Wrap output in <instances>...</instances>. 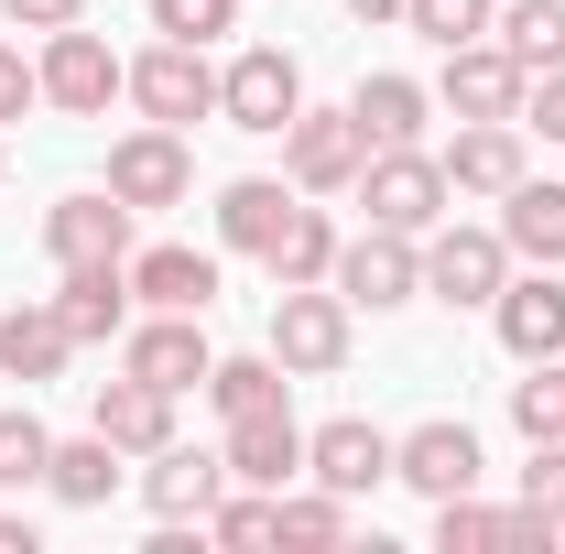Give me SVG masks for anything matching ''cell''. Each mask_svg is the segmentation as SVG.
<instances>
[{"label":"cell","instance_id":"6da1fadb","mask_svg":"<svg viewBox=\"0 0 565 554\" xmlns=\"http://www.w3.org/2000/svg\"><path fill=\"white\" fill-rule=\"evenodd\" d=\"M359 348V305L338 294V283H282L273 294V359L294 370V381H338Z\"/></svg>","mask_w":565,"mask_h":554},{"label":"cell","instance_id":"7a4b0ae2","mask_svg":"<svg viewBox=\"0 0 565 554\" xmlns=\"http://www.w3.org/2000/svg\"><path fill=\"white\" fill-rule=\"evenodd\" d=\"M500 283H511V239H500V228H468V217L424 228V294H435L446 316H490Z\"/></svg>","mask_w":565,"mask_h":554},{"label":"cell","instance_id":"3957f363","mask_svg":"<svg viewBox=\"0 0 565 554\" xmlns=\"http://www.w3.org/2000/svg\"><path fill=\"white\" fill-rule=\"evenodd\" d=\"M359 207H370V228L424 239V228H446L457 185H446V163H435L424 141H403V152H370V163H359Z\"/></svg>","mask_w":565,"mask_h":554},{"label":"cell","instance_id":"277c9868","mask_svg":"<svg viewBox=\"0 0 565 554\" xmlns=\"http://www.w3.org/2000/svg\"><path fill=\"white\" fill-rule=\"evenodd\" d=\"M305 109V66L282 55V44H239L228 66H217V120L250 141H282V120Z\"/></svg>","mask_w":565,"mask_h":554},{"label":"cell","instance_id":"5b68a950","mask_svg":"<svg viewBox=\"0 0 565 554\" xmlns=\"http://www.w3.org/2000/svg\"><path fill=\"white\" fill-rule=\"evenodd\" d=\"M33 76H44V109H66V120H109V98L131 87V66L109 55V33H87V22H66V33H44V55H33Z\"/></svg>","mask_w":565,"mask_h":554},{"label":"cell","instance_id":"8992f818","mask_svg":"<svg viewBox=\"0 0 565 554\" xmlns=\"http://www.w3.org/2000/svg\"><path fill=\"white\" fill-rule=\"evenodd\" d=\"M359 163H370V141H359L349 109H294L282 120V185L294 196H359Z\"/></svg>","mask_w":565,"mask_h":554},{"label":"cell","instance_id":"52a82bcc","mask_svg":"<svg viewBox=\"0 0 565 554\" xmlns=\"http://www.w3.org/2000/svg\"><path fill=\"white\" fill-rule=\"evenodd\" d=\"M109 196L141 207V217L185 207V196H196V152H185V131H163V120L120 131V141H109Z\"/></svg>","mask_w":565,"mask_h":554},{"label":"cell","instance_id":"ba28073f","mask_svg":"<svg viewBox=\"0 0 565 554\" xmlns=\"http://www.w3.org/2000/svg\"><path fill=\"white\" fill-rule=\"evenodd\" d=\"M131 98L141 120H163V131H185V120H217V66H207V44H152V55H131Z\"/></svg>","mask_w":565,"mask_h":554},{"label":"cell","instance_id":"9c48e42d","mask_svg":"<svg viewBox=\"0 0 565 554\" xmlns=\"http://www.w3.org/2000/svg\"><path fill=\"white\" fill-rule=\"evenodd\" d=\"M522 87H533V66H522L500 33H479V44H457V55H446L435 109H446V120H522Z\"/></svg>","mask_w":565,"mask_h":554},{"label":"cell","instance_id":"30bf717a","mask_svg":"<svg viewBox=\"0 0 565 554\" xmlns=\"http://www.w3.org/2000/svg\"><path fill=\"white\" fill-rule=\"evenodd\" d=\"M120 370H131V381H152V392H174V403H185V392H207L217 348H207V327H196V316H152V305H141L131 327H120Z\"/></svg>","mask_w":565,"mask_h":554},{"label":"cell","instance_id":"8fae6325","mask_svg":"<svg viewBox=\"0 0 565 554\" xmlns=\"http://www.w3.org/2000/svg\"><path fill=\"white\" fill-rule=\"evenodd\" d=\"M338 294H349L359 316H392V305H414L424 294V239H403V228H359V239H338Z\"/></svg>","mask_w":565,"mask_h":554},{"label":"cell","instance_id":"7c38bea8","mask_svg":"<svg viewBox=\"0 0 565 554\" xmlns=\"http://www.w3.org/2000/svg\"><path fill=\"white\" fill-rule=\"evenodd\" d=\"M141 207H120L109 185H87V196H55L44 207V251H55V273H76V262H131L141 239Z\"/></svg>","mask_w":565,"mask_h":554},{"label":"cell","instance_id":"4fadbf2b","mask_svg":"<svg viewBox=\"0 0 565 554\" xmlns=\"http://www.w3.org/2000/svg\"><path fill=\"white\" fill-rule=\"evenodd\" d=\"M217 489H228V457H217V446H185V435H174V446L141 457V511H152V522H207Z\"/></svg>","mask_w":565,"mask_h":554},{"label":"cell","instance_id":"5bb4252c","mask_svg":"<svg viewBox=\"0 0 565 554\" xmlns=\"http://www.w3.org/2000/svg\"><path fill=\"white\" fill-rule=\"evenodd\" d=\"M522 120H457V141H446V152H435V163H446V185H457V196H511V185H522V174H533V152H522Z\"/></svg>","mask_w":565,"mask_h":554},{"label":"cell","instance_id":"9a60e30c","mask_svg":"<svg viewBox=\"0 0 565 554\" xmlns=\"http://www.w3.org/2000/svg\"><path fill=\"white\" fill-rule=\"evenodd\" d=\"M479 435L457 414H435V424H414V435H392V479L403 489H424V500H457V489H479Z\"/></svg>","mask_w":565,"mask_h":554},{"label":"cell","instance_id":"2e32d148","mask_svg":"<svg viewBox=\"0 0 565 554\" xmlns=\"http://www.w3.org/2000/svg\"><path fill=\"white\" fill-rule=\"evenodd\" d=\"M305 479H327L338 500H370V489L392 479V435L370 414H338V424H316L305 435Z\"/></svg>","mask_w":565,"mask_h":554},{"label":"cell","instance_id":"e0dca14e","mask_svg":"<svg viewBox=\"0 0 565 554\" xmlns=\"http://www.w3.org/2000/svg\"><path fill=\"white\" fill-rule=\"evenodd\" d=\"M490 327H500V348L511 359H565V273H511L500 283V305H490Z\"/></svg>","mask_w":565,"mask_h":554},{"label":"cell","instance_id":"ac0fdd59","mask_svg":"<svg viewBox=\"0 0 565 554\" xmlns=\"http://www.w3.org/2000/svg\"><path fill=\"white\" fill-rule=\"evenodd\" d=\"M131 305H152V316H207L217 305V251H185V239L131 251Z\"/></svg>","mask_w":565,"mask_h":554},{"label":"cell","instance_id":"d6986e66","mask_svg":"<svg viewBox=\"0 0 565 554\" xmlns=\"http://www.w3.org/2000/svg\"><path fill=\"white\" fill-rule=\"evenodd\" d=\"M217 457H228L239 489H294V479H305V424L282 414V403H273V414H239L228 435H217Z\"/></svg>","mask_w":565,"mask_h":554},{"label":"cell","instance_id":"ffe728a7","mask_svg":"<svg viewBox=\"0 0 565 554\" xmlns=\"http://www.w3.org/2000/svg\"><path fill=\"white\" fill-rule=\"evenodd\" d=\"M349 120H359L370 152H403V141H424V120H435V87L403 76V66H381V76H359V87H349Z\"/></svg>","mask_w":565,"mask_h":554},{"label":"cell","instance_id":"44dd1931","mask_svg":"<svg viewBox=\"0 0 565 554\" xmlns=\"http://www.w3.org/2000/svg\"><path fill=\"white\" fill-rule=\"evenodd\" d=\"M87 424H98L120 457H152V446H174V392H152V381L120 370V381H98V392H87Z\"/></svg>","mask_w":565,"mask_h":554},{"label":"cell","instance_id":"7402d4cb","mask_svg":"<svg viewBox=\"0 0 565 554\" xmlns=\"http://www.w3.org/2000/svg\"><path fill=\"white\" fill-rule=\"evenodd\" d=\"M55 316L76 327V348H98V338H120L141 305H131V262H76L66 283H55Z\"/></svg>","mask_w":565,"mask_h":554},{"label":"cell","instance_id":"603a6c76","mask_svg":"<svg viewBox=\"0 0 565 554\" xmlns=\"http://www.w3.org/2000/svg\"><path fill=\"white\" fill-rule=\"evenodd\" d=\"M66 359H76V327L55 316V305H11L0 316V381H66Z\"/></svg>","mask_w":565,"mask_h":554},{"label":"cell","instance_id":"cb8c5ba5","mask_svg":"<svg viewBox=\"0 0 565 554\" xmlns=\"http://www.w3.org/2000/svg\"><path fill=\"white\" fill-rule=\"evenodd\" d=\"M262 273H273V294L338 273V217H327V196H294V217L273 228V251H262Z\"/></svg>","mask_w":565,"mask_h":554},{"label":"cell","instance_id":"d4e9b609","mask_svg":"<svg viewBox=\"0 0 565 554\" xmlns=\"http://www.w3.org/2000/svg\"><path fill=\"white\" fill-rule=\"evenodd\" d=\"M500 239H511V262H544V273H565V185L522 174V185L500 196Z\"/></svg>","mask_w":565,"mask_h":554},{"label":"cell","instance_id":"484cf974","mask_svg":"<svg viewBox=\"0 0 565 554\" xmlns=\"http://www.w3.org/2000/svg\"><path fill=\"white\" fill-rule=\"evenodd\" d=\"M294 217V185H273V174H239V185H217V251H273V228Z\"/></svg>","mask_w":565,"mask_h":554},{"label":"cell","instance_id":"4316f807","mask_svg":"<svg viewBox=\"0 0 565 554\" xmlns=\"http://www.w3.org/2000/svg\"><path fill=\"white\" fill-rule=\"evenodd\" d=\"M44 489H55V500H66V511H98V500H109V489H120V446H109V435H98V424H87V435H66V446H55V457H44Z\"/></svg>","mask_w":565,"mask_h":554},{"label":"cell","instance_id":"83f0119b","mask_svg":"<svg viewBox=\"0 0 565 554\" xmlns=\"http://www.w3.org/2000/svg\"><path fill=\"white\" fill-rule=\"evenodd\" d=\"M282 381H294V370H282L273 348H250V359H217L207 370V403H217V424H239V414H273Z\"/></svg>","mask_w":565,"mask_h":554},{"label":"cell","instance_id":"f1b7e54d","mask_svg":"<svg viewBox=\"0 0 565 554\" xmlns=\"http://www.w3.org/2000/svg\"><path fill=\"white\" fill-rule=\"evenodd\" d=\"M273 544H349V500H338L327 479L273 489Z\"/></svg>","mask_w":565,"mask_h":554},{"label":"cell","instance_id":"f546056e","mask_svg":"<svg viewBox=\"0 0 565 554\" xmlns=\"http://www.w3.org/2000/svg\"><path fill=\"white\" fill-rule=\"evenodd\" d=\"M511 435H522V446H555L565 435V359H522V381H511Z\"/></svg>","mask_w":565,"mask_h":554},{"label":"cell","instance_id":"4dcf8cb0","mask_svg":"<svg viewBox=\"0 0 565 554\" xmlns=\"http://www.w3.org/2000/svg\"><path fill=\"white\" fill-rule=\"evenodd\" d=\"M490 33H500V44H511V55H522L533 76H544V66H565V0H511Z\"/></svg>","mask_w":565,"mask_h":554},{"label":"cell","instance_id":"1f68e13d","mask_svg":"<svg viewBox=\"0 0 565 554\" xmlns=\"http://www.w3.org/2000/svg\"><path fill=\"white\" fill-rule=\"evenodd\" d=\"M44 457H55V435L33 403H0V489H44Z\"/></svg>","mask_w":565,"mask_h":554},{"label":"cell","instance_id":"d6a6232c","mask_svg":"<svg viewBox=\"0 0 565 554\" xmlns=\"http://www.w3.org/2000/svg\"><path fill=\"white\" fill-rule=\"evenodd\" d=\"M490 22H500L490 0H403V33H424L435 55H457V44H479Z\"/></svg>","mask_w":565,"mask_h":554},{"label":"cell","instance_id":"836d02e7","mask_svg":"<svg viewBox=\"0 0 565 554\" xmlns=\"http://www.w3.org/2000/svg\"><path fill=\"white\" fill-rule=\"evenodd\" d=\"M435 554H500V511L479 500V489L435 500Z\"/></svg>","mask_w":565,"mask_h":554},{"label":"cell","instance_id":"e575fe53","mask_svg":"<svg viewBox=\"0 0 565 554\" xmlns=\"http://www.w3.org/2000/svg\"><path fill=\"white\" fill-rule=\"evenodd\" d=\"M207 544H273V489H217V511H207Z\"/></svg>","mask_w":565,"mask_h":554},{"label":"cell","instance_id":"d590c367","mask_svg":"<svg viewBox=\"0 0 565 554\" xmlns=\"http://www.w3.org/2000/svg\"><path fill=\"white\" fill-rule=\"evenodd\" d=\"M152 33H174V44H217V33H239V0H152Z\"/></svg>","mask_w":565,"mask_h":554},{"label":"cell","instance_id":"8d00e7d4","mask_svg":"<svg viewBox=\"0 0 565 554\" xmlns=\"http://www.w3.org/2000/svg\"><path fill=\"white\" fill-rule=\"evenodd\" d=\"M522 511H544V522L565 533V435H555V446H533V468H522Z\"/></svg>","mask_w":565,"mask_h":554},{"label":"cell","instance_id":"74e56055","mask_svg":"<svg viewBox=\"0 0 565 554\" xmlns=\"http://www.w3.org/2000/svg\"><path fill=\"white\" fill-rule=\"evenodd\" d=\"M22 109H44V76H33V55H22V44H0V131H11Z\"/></svg>","mask_w":565,"mask_h":554},{"label":"cell","instance_id":"f35d334b","mask_svg":"<svg viewBox=\"0 0 565 554\" xmlns=\"http://www.w3.org/2000/svg\"><path fill=\"white\" fill-rule=\"evenodd\" d=\"M522 131L565 141V66H544V76H533V87H522Z\"/></svg>","mask_w":565,"mask_h":554},{"label":"cell","instance_id":"ab89813d","mask_svg":"<svg viewBox=\"0 0 565 554\" xmlns=\"http://www.w3.org/2000/svg\"><path fill=\"white\" fill-rule=\"evenodd\" d=\"M0 22H22V33H66V22H87V0H0Z\"/></svg>","mask_w":565,"mask_h":554},{"label":"cell","instance_id":"60d3db41","mask_svg":"<svg viewBox=\"0 0 565 554\" xmlns=\"http://www.w3.org/2000/svg\"><path fill=\"white\" fill-rule=\"evenodd\" d=\"M0 554H33V522L22 511H0Z\"/></svg>","mask_w":565,"mask_h":554},{"label":"cell","instance_id":"b9f144b4","mask_svg":"<svg viewBox=\"0 0 565 554\" xmlns=\"http://www.w3.org/2000/svg\"><path fill=\"white\" fill-rule=\"evenodd\" d=\"M359 22H403V0H349Z\"/></svg>","mask_w":565,"mask_h":554},{"label":"cell","instance_id":"7bdbcfd3","mask_svg":"<svg viewBox=\"0 0 565 554\" xmlns=\"http://www.w3.org/2000/svg\"><path fill=\"white\" fill-rule=\"evenodd\" d=\"M0 174H11V152H0Z\"/></svg>","mask_w":565,"mask_h":554}]
</instances>
